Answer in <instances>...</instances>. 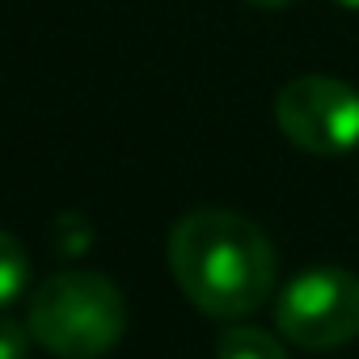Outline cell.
<instances>
[{
    "label": "cell",
    "mask_w": 359,
    "mask_h": 359,
    "mask_svg": "<svg viewBox=\"0 0 359 359\" xmlns=\"http://www.w3.org/2000/svg\"><path fill=\"white\" fill-rule=\"evenodd\" d=\"M165 258L182 296L216 321L258 313L279 287V254L271 237L250 216L229 208L187 212L169 229Z\"/></svg>",
    "instance_id": "6da1fadb"
},
{
    "label": "cell",
    "mask_w": 359,
    "mask_h": 359,
    "mask_svg": "<svg viewBox=\"0 0 359 359\" xmlns=\"http://www.w3.org/2000/svg\"><path fill=\"white\" fill-rule=\"evenodd\" d=\"M26 325L60 359H102L127 334V300L97 271H55L34 287Z\"/></svg>",
    "instance_id": "7a4b0ae2"
},
{
    "label": "cell",
    "mask_w": 359,
    "mask_h": 359,
    "mask_svg": "<svg viewBox=\"0 0 359 359\" xmlns=\"http://www.w3.org/2000/svg\"><path fill=\"white\" fill-rule=\"evenodd\" d=\"M275 330L300 351H338L359 338V275L342 266L300 271L275 296Z\"/></svg>",
    "instance_id": "3957f363"
},
{
    "label": "cell",
    "mask_w": 359,
    "mask_h": 359,
    "mask_svg": "<svg viewBox=\"0 0 359 359\" xmlns=\"http://www.w3.org/2000/svg\"><path fill=\"white\" fill-rule=\"evenodd\" d=\"M283 140L309 156H346L359 148V89L338 76H292L275 93Z\"/></svg>",
    "instance_id": "277c9868"
},
{
    "label": "cell",
    "mask_w": 359,
    "mask_h": 359,
    "mask_svg": "<svg viewBox=\"0 0 359 359\" xmlns=\"http://www.w3.org/2000/svg\"><path fill=\"white\" fill-rule=\"evenodd\" d=\"M216 359H287L283 342L258 325H229L216 338Z\"/></svg>",
    "instance_id": "5b68a950"
},
{
    "label": "cell",
    "mask_w": 359,
    "mask_h": 359,
    "mask_svg": "<svg viewBox=\"0 0 359 359\" xmlns=\"http://www.w3.org/2000/svg\"><path fill=\"white\" fill-rule=\"evenodd\" d=\"M30 283V254L26 245L0 229V309H9Z\"/></svg>",
    "instance_id": "8992f818"
},
{
    "label": "cell",
    "mask_w": 359,
    "mask_h": 359,
    "mask_svg": "<svg viewBox=\"0 0 359 359\" xmlns=\"http://www.w3.org/2000/svg\"><path fill=\"white\" fill-rule=\"evenodd\" d=\"M30 325L13 321V317H0V359H26L30 355Z\"/></svg>",
    "instance_id": "52a82bcc"
},
{
    "label": "cell",
    "mask_w": 359,
    "mask_h": 359,
    "mask_svg": "<svg viewBox=\"0 0 359 359\" xmlns=\"http://www.w3.org/2000/svg\"><path fill=\"white\" fill-rule=\"evenodd\" d=\"M245 5H258V9H287L292 0H245Z\"/></svg>",
    "instance_id": "ba28073f"
},
{
    "label": "cell",
    "mask_w": 359,
    "mask_h": 359,
    "mask_svg": "<svg viewBox=\"0 0 359 359\" xmlns=\"http://www.w3.org/2000/svg\"><path fill=\"white\" fill-rule=\"evenodd\" d=\"M334 5H342V9H355V13H359V0H334Z\"/></svg>",
    "instance_id": "9c48e42d"
}]
</instances>
